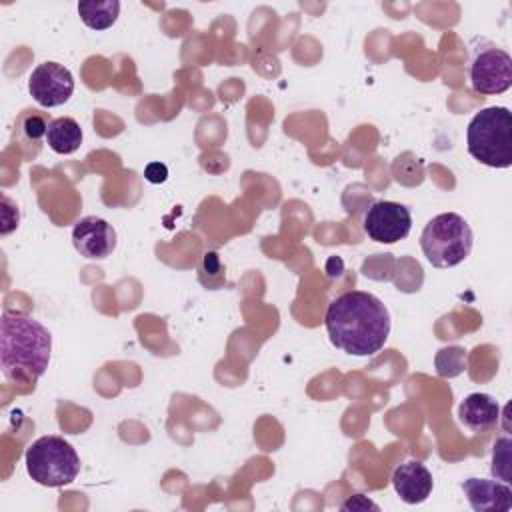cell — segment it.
I'll return each mask as SVG.
<instances>
[{
  "label": "cell",
  "mask_w": 512,
  "mask_h": 512,
  "mask_svg": "<svg viewBox=\"0 0 512 512\" xmlns=\"http://www.w3.org/2000/svg\"><path fill=\"white\" fill-rule=\"evenodd\" d=\"M330 342L352 356L376 354L390 336L384 302L364 290H350L328 304L324 318Z\"/></svg>",
  "instance_id": "1"
},
{
  "label": "cell",
  "mask_w": 512,
  "mask_h": 512,
  "mask_svg": "<svg viewBox=\"0 0 512 512\" xmlns=\"http://www.w3.org/2000/svg\"><path fill=\"white\" fill-rule=\"evenodd\" d=\"M52 352V334L38 320L4 312L0 322V366L10 382H34L48 364Z\"/></svg>",
  "instance_id": "2"
},
{
  "label": "cell",
  "mask_w": 512,
  "mask_h": 512,
  "mask_svg": "<svg viewBox=\"0 0 512 512\" xmlns=\"http://www.w3.org/2000/svg\"><path fill=\"white\" fill-rule=\"evenodd\" d=\"M468 152L490 168L512 166V114L506 106H488L474 114L466 130Z\"/></svg>",
  "instance_id": "3"
},
{
  "label": "cell",
  "mask_w": 512,
  "mask_h": 512,
  "mask_svg": "<svg viewBox=\"0 0 512 512\" xmlns=\"http://www.w3.org/2000/svg\"><path fill=\"white\" fill-rule=\"evenodd\" d=\"M472 228L456 212H444L428 220L420 234V248L436 268H452L472 252Z\"/></svg>",
  "instance_id": "4"
},
{
  "label": "cell",
  "mask_w": 512,
  "mask_h": 512,
  "mask_svg": "<svg viewBox=\"0 0 512 512\" xmlns=\"http://www.w3.org/2000/svg\"><path fill=\"white\" fill-rule=\"evenodd\" d=\"M28 476L40 486L60 488L72 484L80 472V458L72 444L60 436L34 440L24 454Z\"/></svg>",
  "instance_id": "5"
},
{
  "label": "cell",
  "mask_w": 512,
  "mask_h": 512,
  "mask_svg": "<svg viewBox=\"0 0 512 512\" xmlns=\"http://www.w3.org/2000/svg\"><path fill=\"white\" fill-rule=\"evenodd\" d=\"M470 86L478 94H502L512 86V58L504 48L482 44L472 50Z\"/></svg>",
  "instance_id": "6"
},
{
  "label": "cell",
  "mask_w": 512,
  "mask_h": 512,
  "mask_svg": "<svg viewBox=\"0 0 512 512\" xmlns=\"http://www.w3.org/2000/svg\"><path fill=\"white\" fill-rule=\"evenodd\" d=\"M362 228L370 240L380 244H394L410 234L412 214L400 202L378 200L366 210Z\"/></svg>",
  "instance_id": "7"
},
{
  "label": "cell",
  "mask_w": 512,
  "mask_h": 512,
  "mask_svg": "<svg viewBox=\"0 0 512 512\" xmlns=\"http://www.w3.org/2000/svg\"><path fill=\"white\" fill-rule=\"evenodd\" d=\"M28 92L44 108L62 106L74 92V76L64 64L42 62L28 78Z\"/></svg>",
  "instance_id": "8"
},
{
  "label": "cell",
  "mask_w": 512,
  "mask_h": 512,
  "mask_svg": "<svg viewBox=\"0 0 512 512\" xmlns=\"http://www.w3.org/2000/svg\"><path fill=\"white\" fill-rule=\"evenodd\" d=\"M118 236L110 222L98 216H84L72 228V244L76 252L88 260H104L116 248Z\"/></svg>",
  "instance_id": "9"
},
{
  "label": "cell",
  "mask_w": 512,
  "mask_h": 512,
  "mask_svg": "<svg viewBox=\"0 0 512 512\" xmlns=\"http://www.w3.org/2000/svg\"><path fill=\"white\" fill-rule=\"evenodd\" d=\"M464 496L476 512H508L512 510V490L508 482L488 478H468L462 482Z\"/></svg>",
  "instance_id": "10"
},
{
  "label": "cell",
  "mask_w": 512,
  "mask_h": 512,
  "mask_svg": "<svg viewBox=\"0 0 512 512\" xmlns=\"http://www.w3.org/2000/svg\"><path fill=\"white\" fill-rule=\"evenodd\" d=\"M392 486L402 502L420 504L424 502L434 486L430 470L418 460H406L396 466L392 474Z\"/></svg>",
  "instance_id": "11"
},
{
  "label": "cell",
  "mask_w": 512,
  "mask_h": 512,
  "mask_svg": "<svg viewBox=\"0 0 512 512\" xmlns=\"http://www.w3.org/2000/svg\"><path fill=\"white\" fill-rule=\"evenodd\" d=\"M458 418L468 430L486 432L496 426L500 418V406L490 394L472 392L460 402Z\"/></svg>",
  "instance_id": "12"
},
{
  "label": "cell",
  "mask_w": 512,
  "mask_h": 512,
  "mask_svg": "<svg viewBox=\"0 0 512 512\" xmlns=\"http://www.w3.org/2000/svg\"><path fill=\"white\" fill-rule=\"evenodd\" d=\"M46 144L52 152L68 156L74 154L82 144V128L70 116H60L50 120L46 130Z\"/></svg>",
  "instance_id": "13"
},
{
  "label": "cell",
  "mask_w": 512,
  "mask_h": 512,
  "mask_svg": "<svg viewBox=\"0 0 512 512\" xmlns=\"http://www.w3.org/2000/svg\"><path fill=\"white\" fill-rule=\"evenodd\" d=\"M80 20L92 28V30H106L110 28L118 14H120V2L118 0H90L78 4Z\"/></svg>",
  "instance_id": "14"
},
{
  "label": "cell",
  "mask_w": 512,
  "mask_h": 512,
  "mask_svg": "<svg viewBox=\"0 0 512 512\" xmlns=\"http://www.w3.org/2000/svg\"><path fill=\"white\" fill-rule=\"evenodd\" d=\"M48 124H50V122H48L40 112H36V110H28V112L22 114V116L18 118V122H16L18 130H20L28 140H32V142L40 140L42 136L46 138Z\"/></svg>",
  "instance_id": "15"
},
{
  "label": "cell",
  "mask_w": 512,
  "mask_h": 512,
  "mask_svg": "<svg viewBox=\"0 0 512 512\" xmlns=\"http://www.w3.org/2000/svg\"><path fill=\"white\" fill-rule=\"evenodd\" d=\"M492 474L498 480L510 482V438H498L492 452Z\"/></svg>",
  "instance_id": "16"
},
{
  "label": "cell",
  "mask_w": 512,
  "mask_h": 512,
  "mask_svg": "<svg viewBox=\"0 0 512 512\" xmlns=\"http://www.w3.org/2000/svg\"><path fill=\"white\" fill-rule=\"evenodd\" d=\"M20 222V212H18V206L8 198V196H2V236H6L8 232H12Z\"/></svg>",
  "instance_id": "17"
},
{
  "label": "cell",
  "mask_w": 512,
  "mask_h": 512,
  "mask_svg": "<svg viewBox=\"0 0 512 512\" xmlns=\"http://www.w3.org/2000/svg\"><path fill=\"white\" fill-rule=\"evenodd\" d=\"M340 510H380V508L368 496L354 494V496H350L348 500H344L340 504Z\"/></svg>",
  "instance_id": "18"
},
{
  "label": "cell",
  "mask_w": 512,
  "mask_h": 512,
  "mask_svg": "<svg viewBox=\"0 0 512 512\" xmlns=\"http://www.w3.org/2000/svg\"><path fill=\"white\" fill-rule=\"evenodd\" d=\"M144 178L152 184H160L168 178V168L162 164V162H150L146 168H144Z\"/></svg>",
  "instance_id": "19"
}]
</instances>
